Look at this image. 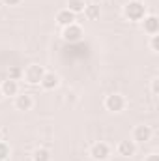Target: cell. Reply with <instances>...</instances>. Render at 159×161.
<instances>
[{
    "instance_id": "2",
    "label": "cell",
    "mask_w": 159,
    "mask_h": 161,
    "mask_svg": "<svg viewBox=\"0 0 159 161\" xmlns=\"http://www.w3.org/2000/svg\"><path fill=\"white\" fill-rule=\"evenodd\" d=\"M45 68L40 66V64H30L26 69H23V79L26 84H32V86H36V84H40L41 79H43V75H45Z\"/></svg>"
},
{
    "instance_id": "16",
    "label": "cell",
    "mask_w": 159,
    "mask_h": 161,
    "mask_svg": "<svg viewBox=\"0 0 159 161\" xmlns=\"http://www.w3.org/2000/svg\"><path fill=\"white\" fill-rule=\"evenodd\" d=\"M8 79L21 80V79H23V68H19V66H11V68H9V71H8Z\"/></svg>"
},
{
    "instance_id": "12",
    "label": "cell",
    "mask_w": 159,
    "mask_h": 161,
    "mask_svg": "<svg viewBox=\"0 0 159 161\" xmlns=\"http://www.w3.org/2000/svg\"><path fill=\"white\" fill-rule=\"evenodd\" d=\"M75 21H77V15H75V13H71V11H69V9H66V8H64V9H60V11L56 13V23H58V26H62V28H64V26L73 25Z\"/></svg>"
},
{
    "instance_id": "8",
    "label": "cell",
    "mask_w": 159,
    "mask_h": 161,
    "mask_svg": "<svg viewBox=\"0 0 159 161\" xmlns=\"http://www.w3.org/2000/svg\"><path fill=\"white\" fill-rule=\"evenodd\" d=\"M116 152L122 158H133L137 154V144L131 139H123V141H120L116 144Z\"/></svg>"
},
{
    "instance_id": "6",
    "label": "cell",
    "mask_w": 159,
    "mask_h": 161,
    "mask_svg": "<svg viewBox=\"0 0 159 161\" xmlns=\"http://www.w3.org/2000/svg\"><path fill=\"white\" fill-rule=\"evenodd\" d=\"M88 154H90V158L94 161H107L109 156H111V146L107 142L99 141V142H94L90 146V152Z\"/></svg>"
},
{
    "instance_id": "4",
    "label": "cell",
    "mask_w": 159,
    "mask_h": 161,
    "mask_svg": "<svg viewBox=\"0 0 159 161\" xmlns=\"http://www.w3.org/2000/svg\"><path fill=\"white\" fill-rule=\"evenodd\" d=\"M152 135H154V131H152L150 125L139 124V125H135V129H133V133H131V141H133L137 146H139V144H146L148 141H152Z\"/></svg>"
},
{
    "instance_id": "22",
    "label": "cell",
    "mask_w": 159,
    "mask_h": 161,
    "mask_svg": "<svg viewBox=\"0 0 159 161\" xmlns=\"http://www.w3.org/2000/svg\"><path fill=\"white\" fill-rule=\"evenodd\" d=\"M92 4H101V2H105V0H90Z\"/></svg>"
},
{
    "instance_id": "24",
    "label": "cell",
    "mask_w": 159,
    "mask_h": 161,
    "mask_svg": "<svg viewBox=\"0 0 159 161\" xmlns=\"http://www.w3.org/2000/svg\"><path fill=\"white\" fill-rule=\"evenodd\" d=\"M0 141H2V131H0Z\"/></svg>"
},
{
    "instance_id": "21",
    "label": "cell",
    "mask_w": 159,
    "mask_h": 161,
    "mask_svg": "<svg viewBox=\"0 0 159 161\" xmlns=\"http://www.w3.org/2000/svg\"><path fill=\"white\" fill-rule=\"evenodd\" d=\"M144 161H159V156L154 152V154H148L146 158H144Z\"/></svg>"
},
{
    "instance_id": "1",
    "label": "cell",
    "mask_w": 159,
    "mask_h": 161,
    "mask_svg": "<svg viewBox=\"0 0 159 161\" xmlns=\"http://www.w3.org/2000/svg\"><path fill=\"white\" fill-rule=\"evenodd\" d=\"M146 15V6L140 0H129L123 6V17L131 23H140Z\"/></svg>"
},
{
    "instance_id": "7",
    "label": "cell",
    "mask_w": 159,
    "mask_h": 161,
    "mask_svg": "<svg viewBox=\"0 0 159 161\" xmlns=\"http://www.w3.org/2000/svg\"><path fill=\"white\" fill-rule=\"evenodd\" d=\"M15 109L17 111H23V113H26V111H32V107H34V97H32V94H26V92H19L17 96H15Z\"/></svg>"
},
{
    "instance_id": "9",
    "label": "cell",
    "mask_w": 159,
    "mask_h": 161,
    "mask_svg": "<svg viewBox=\"0 0 159 161\" xmlns=\"http://www.w3.org/2000/svg\"><path fill=\"white\" fill-rule=\"evenodd\" d=\"M142 23V28L148 36H156L159 34V19L157 15H144V19L140 21Z\"/></svg>"
},
{
    "instance_id": "20",
    "label": "cell",
    "mask_w": 159,
    "mask_h": 161,
    "mask_svg": "<svg viewBox=\"0 0 159 161\" xmlns=\"http://www.w3.org/2000/svg\"><path fill=\"white\" fill-rule=\"evenodd\" d=\"M2 2H4L6 6H9V8H15V6H19L23 0H2Z\"/></svg>"
},
{
    "instance_id": "14",
    "label": "cell",
    "mask_w": 159,
    "mask_h": 161,
    "mask_svg": "<svg viewBox=\"0 0 159 161\" xmlns=\"http://www.w3.org/2000/svg\"><path fill=\"white\" fill-rule=\"evenodd\" d=\"M52 159V156H51V152L47 150V148H36L34 152H32V161H51Z\"/></svg>"
},
{
    "instance_id": "13",
    "label": "cell",
    "mask_w": 159,
    "mask_h": 161,
    "mask_svg": "<svg viewBox=\"0 0 159 161\" xmlns=\"http://www.w3.org/2000/svg\"><path fill=\"white\" fill-rule=\"evenodd\" d=\"M84 17H86V21H99V17H101V6L99 4H92V2H86V6H84Z\"/></svg>"
},
{
    "instance_id": "3",
    "label": "cell",
    "mask_w": 159,
    "mask_h": 161,
    "mask_svg": "<svg viewBox=\"0 0 159 161\" xmlns=\"http://www.w3.org/2000/svg\"><path fill=\"white\" fill-rule=\"evenodd\" d=\"M60 36H62V40L66 41V43H77V41L82 40L84 30H82L80 25L73 23V25H69V26H64L62 32H60Z\"/></svg>"
},
{
    "instance_id": "18",
    "label": "cell",
    "mask_w": 159,
    "mask_h": 161,
    "mask_svg": "<svg viewBox=\"0 0 159 161\" xmlns=\"http://www.w3.org/2000/svg\"><path fill=\"white\" fill-rule=\"evenodd\" d=\"M150 51L152 53H157L159 51V36H150Z\"/></svg>"
},
{
    "instance_id": "19",
    "label": "cell",
    "mask_w": 159,
    "mask_h": 161,
    "mask_svg": "<svg viewBox=\"0 0 159 161\" xmlns=\"http://www.w3.org/2000/svg\"><path fill=\"white\" fill-rule=\"evenodd\" d=\"M152 94L154 96H159V79L152 80Z\"/></svg>"
},
{
    "instance_id": "5",
    "label": "cell",
    "mask_w": 159,
    "mask_h": 161,
    "mask_svg": "<svg viewBox=\"0 0 159 161\" xmlns=\"http://www.w3.org/2000/svg\"><path fill=\"white\" fill-rule=\"evenodd\" d=\"M125 105H127L125 97H123L122 94H118V92L109 94V96L105 97V109H107L109 113H122V111L125 109Z\"/></svg>"
},
{
    "instance_id": "11",
    "label": "cell",
    "mask_w": 159,
    "mask_h": 161,
    "mask_svg": "<svg viewBox=\"0 0 159 161\" xmlns=\"http://www.w3.org/2000/svg\"><path fill=\"white\" fill-rule=\"evenodd\" d=\"M0 90L4 94V97H15L19 94V80L6 79L0 82Z\"/></svg>"
},
{
    "instance_id": "10",
    "label": "cell",
    "mask_w": 159,
    "mask_h": 161,
    "mask_svg": "<svg viewBox=\"0 0 159 161\" xmlns=\"http://www.w3.org/2000/svg\"><path fill=\"white\" fill-rule=\"evenodd\" d=\"M58 84H60V77L54 73V71H45V75H43V79H41L40 86L43 90H54V88H58Z\"/></svg>"
},
{
    "instance_id": "15",
    "label": "cell",
    "mask_w": 159,
    "mask_h": 161,
    "mask_svg": "<svg viewBox=\"0 0 159 161\" xmlns=\"http://www.w3.org/2000/svg\"><path fill=\"white\" fill-rule=\"evenodd\" d=\"M84 6H86V2H84V0H68L66 9H69L71 13L79 15V13H82V11H84Z\"/></svg>"
},
{
    "instance_id": "23",
    "label": "cell",
    "mask_w": 159,
    "mask_h": 161,
    "mask_svg": "<svg viewBox=\"0 0 159 161\" xmlns=\"http://www.w3.org/2000/svg\"><path fill=\"white\" fill-rule=\"evenodd\" d=\"M2 99H4V94H2V90H0V101H2Z\"/></svg>"
},
{
    "instance_id": "17",
    "label": "cell",
    "mask_w": 159,
    "mask_h": 161,
    "mask_svg": "<svg viewBox=\"0 0 159 161\" xmlns=\"http://www.w3.org/2000/svg\"><path fill=\"white\" fill-rule=\"evenodd\" d=\"M11 156V148L8 146V142L0 141V161H8Z\"/></svg>"
}]
</instances>
